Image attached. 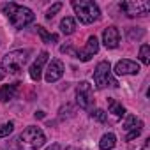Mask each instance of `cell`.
Here are the masks:
<instances>
[{
	"label": "cell",
	"instance_id": "cell-21",
	"mask_svg": "<svg viewBox=\"0 0 150 150\" xmlns=\"http://www.w3.org/2000/svg\"><path fill=\"white\" fill-rule=\"evenodd\" d=\"M90 117H92L96 122H99V124H104V122H106V111H103V110H92Z\"/></svg>",
	"mask_w": 150,
	"mask_h": 150
},
{
	"label": "cell",
	"instance_id": "cell-8",
	"mask_svg": "<svg viewBox=\"0 0 150 150\" xmlns=\"http://www.w3.org/2000/svg\"><path fill=\"white\" fill-rule=\"evenodd\" d=\"M97 51H99V41H97L96 35H90V37L87 39L85 48H83V50H76V57H74V58H78V60H81V62H88Z\"/></svg>",
	"mask_w": 150,
	"mask_h": 150
},
{
	"label": "cell",
	"instance_id": "cell-22",
	"mask_svg": "<svg viewBox=\"0 0 150 150\" xmlns=\"http://www.w3.org/2000/svg\"><path fill=\"white\" fill-rule=\"evenodd\" d=\"M60 9H62V4H60V2L53 4V6H51L48 11H46V20H51V18H53V16H55V14H57Z\"/></svg>",
	"mask_w": 150,
	"mask_h": 150
},
{
	"label": "cell",
	"instance_id": "cell-1",
	"mask_svg": "<svg viewBox=\"0 0 150 150\" xmlns=\"http://www.w3.org/2000/svg\"><path fill=\"white\" fill-rule=\"evenodd\" d=\"M2 11L6 13V16L9 18L11 25L14 28H25L27 25H30L34 21V13L28 9V7H23V6H18L14 2H9V4H4L2 6Z\"/></svg>",
	"mask_w": 150,
	"mask_h": 150
},
{
	"label": "cell",
	"instance_id": "cell-6",
	"mask_svg": "<svg viewBox=\"0 0 150 150\" xmlns=\"http://www.w3.org/2000/svg\"><path fill=\"white\" fill-rule=\"evenodd\" d=\"M120 9L129 18L146 16L150 13V2H145V0H127V2H122L120 4Z\"/></svg>",
	"mask_w": 150,
	"mask_h": 150
},
{
	"label": "cell",
	"instance_id": "cell-18",
	"mask_svg": "<svg viewBox=\"0 0 150 150\" xmlns=\"http://www.w3.org/2000/svg\"><path fill=\"white\" fill-rule=\"evenodd\" d=\"M37 34L41 35L42 42H57L58 41V35L57 34H50L44 27H37Z\"/></svg>",
	"mask_w": 150,
	"mask_h": 150
},
{
	"label": "cell",
	"instance_id": "cell-10",
	"mask_svg": "<svg viewBox=\"0 0 150 150\" xmlns=\"http://www.w3.org/2000/svg\"><path fill=\"white\" fill-rule=\"evenodd\" d=\"M139 72V65L132 60H118L115 65V74L117 76H125V74H138Z\"/></svg>",
	"mask_w": 150,
	"mask_h": 150
},
{
	"label": "cell",
	"instance_id": "cell-24",
	"mask_svg": "<svg viewBox=\"0 0 150 150\" xmlns=\"http://www.w3.org/2000/svg\"><path fill=\"white\" fill-rule=\"evenodd\" d=\"M48 150H60V145H58V143H55V145H51Z\"/></svg>",
	"mask_w": 150,
	"mask_h": 150
},
{
	"label": "cell",
	"instance_id": "cell-7",
	"mask_svg": "<svg viewBox=\"0 0 150 150\" xmlns=\"http://www.w3.org/2000/svg\"><path fill=\"white\" fill-rule=\"evenodd\" d=\"M76 103L83 110H92L94 106V94H92V85L88 81H80L76 87Z\"/></svg>",
	"mask_w": 150,
	"mask_h": 150
},
{
	"label": "cell",
	"instance_id": "cell-3",
	"mask_svg": "<svg viewBox=\"0 0 150 150\" xmlns=\"http://www.w3.org/2000/svg\"><path fill=\"white\" fill-rule=\"evenodd\" d=\"M72 9L76 13V18L85 25H90L101 18V11L92 0H72Z\"/></svg>",
	"mask_w": 150,
	"mask_h": 150
},
{
	"label": "cell",
	"instance_id": "cell-27",
	"mask_svg": "<svg viewBox=\"0 0 150 150\" xmlns=\"http://www.w3.org/2000/svg\"><path fill=\"white\" fill-rule=\"evenodd\" d=\"M0 80H2V74H0Z\"/></svg>",
	"mask_w": 150,
	"mask_h": 150
},
{
	"label": "cell",
	"instance_id": "cell-2",
	"mask_svg": "<svg viewBox=\"0 0 150 150\" xmlns=\"http://www.w3.org/2000/svg\"><path fill=\"white\" fill-rule=\"evenodd\" d=\"M44 141H46L44 132H42L39 127L30 125V127H27V129L18 136L16 145H18L20 150H37L39 146L44 145Z\"/></svg>",
	"mask_w": 150,
	"mask_h": 150
},
{
	"label": "cell",
	"instance_id": "cell-14",
	"mask_svg": "<svg viewBox=\"0 0 150 150\" xmlns=\"http://www.w3.org/2000/svg\"><path fill=\"white\" fill-rule=\"evenodd\" d=\"M115 143H117V136H115L113 132H106V134L101 138L99 146H101L103 150H111V148L115 146Z\"/></svg>",
	"mask_w": 150,
	"mask_h": 150
},
{
	"label": "cell",
	"instance_id": "cell-17",
	"mask_svg": "<svg viewBox=\"0 0 150 150\" xmlns=\"http://www.w3.org/2000/svg\"><path fill=\"white\" fill-rule=\"evenodd\" d=\"M138 127H143V122H141L139 118H136L134 115H129L127 120H125V124H124V129H125L127 132H131V131H134V129H138Z\"/></svg>",
	"mask_w": 150,
	"mask_h": 150
},
{
	"label": "cell",
	"instance_id": "cell-19",
	"mask_svg": "<svg viewBox=\"0 0 150 150\" xmlns=\"http://www.w3.org/2000/svg\"><path fill=\"white\" fill-rule=\"evenodd\" d=\"M139 60H141V64H145V65L150 64V46H148V44H143V46L139 48Z\"/></svg>",
	"mask_w": 150,
	"mask_h": 150
},
{
	"label": "cell",
	"instance_id": "cell-13",
	"mask_svg": "<svg viewBox=\"0 0 150 150\" xmlns=\"http://www.w3.org/2000/svg\"><path fill=\"white\" fill-rule=\"evenodd\" d=\"M18 87L20 83H13V85H4L0 88V101H11L18 96Z\"/></svg>",
	"mask_w": 150,
	"mask_h": 150
},
{
	"label": "cell",
	"instance_id": "cell-25",
	"mask_svg": "<svg viewBox=\"0 0 150 150\" xmlns=\"http://www.w3.org/2000/svg\"><path fill=\"white\" fill-rule=\"evenodd\" d=\"M35 118H44V111H37L35 113Z\"/></svg>",
	"mask_w": 150,
	"mask_h": 150
},
{
	"label": "cell",
	"instance_id": "cell-9",
	"mask_svg": "<svg viewBox=\"0 0 150 150\" xmlns=\"http://www.w3.org/2000/svg\"><path fill=\"white\" fill-rule=\"evenodd\" d=\"M62 74H64V64H62V60H51L50 65H48V69H46L44 80L48 83H55V81H58L62 78Z\"/></svg>",
	"mask_w": 150,
	"mask_h": 150
},
{
	"label": "cell",
	"instance_id": "cell-16",
	"mask_svg": "<svg viewBox=\"0 0 150 150\" xmlns=\"http://www.w3.org/2000/svg\"><path fill=\"white\" fill-rule=\"evenodd\" d=\"M108 106H110V113H113L117 118H122L125 115V108L120 103H117L115 99H108Z\"/></svg>",
	"mask_w": 150,
	"mask_h": 150
},
{
	"label": "cell",
	"instance_id": "cell-5",
	"mask_svg": "<svg viewBox=\"0 0 150 150\" xmlns=\"http://www.w3.org/2000/svg\"><path fill=\"white\" fill-rule=\"evenodd\" d=\"M94 83H96V88H106V87H113L117 88L118 87V81L111 76V65L110 62L103 60L97 64L96 71H94Z\"/></svg>",
	"mask_w": 150,
	"mask_h": 150
},
{
	"label": "cell",
	"instance_id": "cell-23",
	"mask_svg": "<svg viewBox=\"0 0 150 150\" xmlns=\"http://www.w3.org/2000/svg\"><path fill=\"white\" fill-rule=\"evenodd\" d=\"M129 37H131V39H134V37H138V39H139V37H143V30H138V32H134V30L131 28V30H129Z\"/></svg>",
	"mask_w": 150,
	"mask_h": 150
},
{
	"label": "cell",
	"instance_id": "cell-4",
	"mask_svg": "<svg viewBox=\"0 0 150 150\" xmlns=\"http://www.w3.org/2000/svg\"><path fill=\"white\" fill-rule=\"evenodd\" d=\"M27 62H28V50H14V51H9L2 58L0 65L9 74H18Z\"/></svg>",
	"mask_w": 150,
	"mask_h": 150
},
{
	"label": "cell",
	"instance_id": "cell-11",
	"mask_svg": "<svg viewBox=\"0 0 150 150\" xmlns=\"http://www.w3.org/2000/svg\"><path fill=\"white\" fill-rule=\"evenodd\" d=\"M103 42H104L106 48L115 50L118 46V42H120V32H118V28L117 27L104 28V32H103Z\"/></svg>",
	"mask_w": 150,
	"mask_h": 150
},
{
	"label": "cell",
	"instance_id": "cell-12",
	"mask_svg": "<svg viewBox=\"0 0 150 150\" xmlns=\"http://www.w3.org/2000/svg\"><path fill=\"white\" fill-rule=\"evenodd\" d=\"M48 51H41L39 53V57H37V60L30 65V78L34 80V81H39L41 80V72H42V67H44V64L48 62Z\"/></svg>",
	"mask_w": 150,
	"mask_h": 150
},
{
	"label": "cell",
	"instance_id": "cell-26",
	"mask_svg": "<svg viewBox=\"0 0 150 150\" xmlns=\"http://www.w3.org/2000/svg\"><path fill=\"white\" fill-rule=\"evenodd\" d=\"M65 150H80V148H74V146H67Z\"/></svg>",
	"mask_w": 150,
	"mask_h": 150
},
{
	"label": "cell",
	"instance_id": "cell-20",
	"mask_svg": "<svg viewBox=\"0 0 150 150\" xmlns=\"http://www.w3.org/2000/svg\"><path fill=\"white\" fill-rule=\"evenodd\" d=\"M14 129V124L13 122H6V124H0V138H6L13 132Z\"/></svg>",
	"mask_w": 150,
	"mask_h": 150
},
{
	"label": "cell",
	"instance_id": "cell-15",
	"mask_svg": "<svg viewBox=\"0 0 150 150\" xmlns=\"http://www.w3.org/2000/svg\"><path fill=\"white\" fill-rule=\"evenodd\" d=\"M74 28H76V23H74V20H72L71 16H65V18L60 21V30H62V34L71 35V34L74 32Z\"/></svg>",
	"mask_w": 150,
	"mask_h": 150
}]
</instances>
